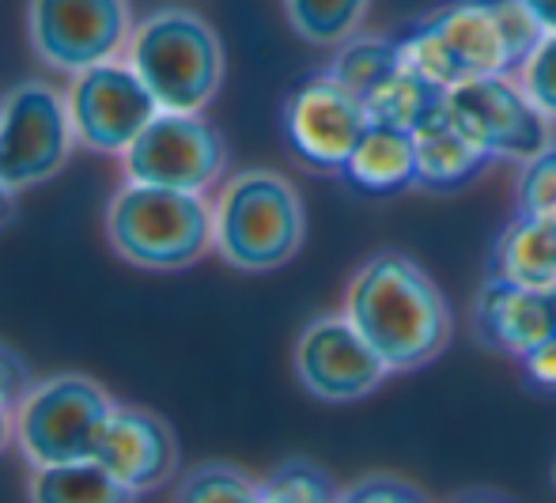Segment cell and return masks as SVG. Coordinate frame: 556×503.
Segmentation results:
<instances>
[{
    "label": "cell",
    "instance_id": "22",
    "mask_svg": "<svg viewBox=\"0 0 556 503\" xmlns=\"http://www.w3.org/2000/svg\"><path fill=\"white\" fill-rule=\"evenodd\" d=\"M371 0H285L295 35L315 46H341L356 35Z\"/></svg>",
    "mask_w": 556,
    "mask_h": 503
},
{
    "label": "cell",
    "instance_id": "3",
    "mask_svg": "<svg viewBox=\"0 0 556 503\" xmlns=\"http://www.w3.org/2000/svg\"><path fill=\"white\" fill-rule=\"evenodd\" d=\"M125 61L170 114H201L224 80V46L190 8H163L137 23Z\"/></svg>",
    "mask_w": 556,
    "mask_h": 503
},
{
    "label": "cell",
    "instance_id": "24",
    "mask_svg": "<svg viewBox=\"0 0 556 503\" xmlns=\"http://www.w3.org/2000/svg\"><path fill=\"white\" fill-rule=\"evenodd\" d=\"M175 503H257V485L235 466L213 462L182 477Z\"/></svg>",
    "mask_w": 556,
    "mask_h": 503
},
{
    "label": "cell",
    "instance_id": "14",
    "mask_svg": "<svg viewBox=\"0 0 556 503\" xmlns=\"http://www.w3.org/2000/svg\"><path fill=\"white\" fill-rule=\"evenodd\" d=\"M96 462L137 496L152 492L167 485L178 466L175 431L148 408L117 405L96 447Z\"/></svg>",
    "mask_w": 556,
    "mask_h": 503
},
{
    "label": "cell",
    "instance_id": "33",
    "mask_svg": "<svg viewBox=\"0 0 556 503\" xmlns=\"http://www.w3.org/2000/svg\"><path fill=\"white\" fill-rule=\"evenodd\" d=\"M462 503H500V500H489V496H473V500H462Z\"/></svg>",
    "mask_w": 556,
    "mask_h": 503
},
{
    "label": "cell",
    "instance_id": "5",
    "mask_svg": "<svg viewBox=\"0 0 556 503\" xmlns=\"http://www.w3.org/2000/svg\"><path fill=\"white\" fill-rule=\"evenodd\" d=\"M114 250L144 269H186L213 247V204L201 193L129 183L106 209Z\"/></svg>",
    "mask_w": 556,
    "mask_h": 503
},
{
    "label": "cell",
    "instance_id": "8",
    "mask_svg": "<svg viewBox=\"0 0 556 503\" xmlns=\"http://www.w3.org/2000/svg\"><path fill=\"white\" fill-rule=\"evenodd\" d=\"M446 110L492 163H530L553 144L549 117L534 106V99L511 76H489V80L446 91Z\"/></svg>",
    "mask_w": 556,
    "mask_h": 503
},
{
    "label": "cell",
    "instance_id": "31",
    "mask_svg": "<svg viewBox=\"0 0 556 503\" xmlns=\"http://www.w3.org/2000/svg\"><path fill=\"white\" fill-rule=\"evenodd\" d=\"M12 436H15V408L0 402V451H4Z\"/></svg>",
    "mask_w": 556,
    "mask_h": 503
},
{
    "label": "cell",
    "instance_id": "12",
    "mask_svg": "<svg viewBox=\"0 0 556 503\" xmlns=\"http://www.w3.org/2000/svg\"><path fill=\"white\" fill-rule=\"evenodd\" d=\"M295 375L318 402H359L382 387L390 367L349 314H323L295 341Z\"/></svg>",
    "mask_w": 556,
    "mask_h": 503
},
{
    "label": "cell",
    "instance_id": "20",
    "mask_svg": "<svg viewBox=\"0 0 556 503\" xmlns=\"http://www.w3.org/2000/svg\"><path fill=\"white\" fill-rule=\"evenodd\" d=\"M443 99H446V91L432 88V84L413 73L402 58V68H397L382 88H375L371 96L364 99V110L375 125H394V129L413 133L443 106Z\"/></svg>",
    "mask_w": 556,
    "mask_h": 503
},
{
    "label": "cell",
    "instance_id": "11",
    "mask_svg": "<svg viewBox=\"0 0 556 503\" xmlns=\"http://www.w3.org/2000/svg\"><path fill=\"white\" fill-rule=\"evenodd\" d=\"M227 163L224 137L201 114L160 110L125 152V175L140 186L205 193Z\"/></svg>",
    "mask_w": 556,
    "mask_h": 503
},
{
    "label": "cell",
    "instance_id": "27",
    "mask_svg": "<svg viewBox=\"0 0 556 503\" xmlns=\"http://www.w3.org/2000/svg\"><path fill=\"white\" fill-rule=\"evenodd\" d=\"M337 503H428V496L417 485L402 481V477L371 474V477H359L349 489H341V500Z\"/></svg>",
    "mask_w": 556,
    "mask_h": 503
},
{
    "label": "cell",
    "instance_id": "9",
    "mask_svg": "<svg viewBox=\"0 0 556 503\" xmlns=\"http://www.w3.org/2000/svg\"><path fill=\"white\" fill-rule=\"evenodd\" d=\"M27 30L35 53L58 73H88L129 46L125 0H30Z\"/></svg>",
    "mask_w": 556,
    "mask_h": 503
},
{
    "label": "cell",
    "instance_id": "7",
    "mask_svg": "<svg viewBox=\"0 0 556 503\" xmlns=\"http://www.w3.org/2000/svg\"><path fill=\"white\" fill-rule=\"evenodd\" d=\"M76 144L68 99L50 84L23 80L0 99V183L8 190L42 186L68 163Z\"/></svg>",
    "mask_w": 556,
    "mask_h": 503
},
{
    "label": "cell",
    "instance_id": "25",
    "mask_svg": "<svg viewBox=\"0 0 556 503\" xmlns=\"http://www.w3.org/2000/svg\"><path fill=\"white\" fill-rule=\"evenodd\" d=\"M519 216L556 224V144L522 163L519 175Z\"/></svg>",
    "mask_w": 556,
    "mask_h": 503
},
{
    "label": "cell",
    "instance_id": "28",
    "mask_svg": "<svg viewBox=\"0 0 556 503\" xmlns=\"http://www.w3.org/2000/svg\"><path fill=\"white\" fill-rule=\"evenodd\" d=\"M30 390V372L8 344H0V402L20 408V402Z\"/></svg>",
    "mask_w": 556,
    "mask_h": 503
},
{
    "label": "cell",
    "instance_id": "30",
    "mask_svg": "<svg viewBox=\"0 0 556 503\" xmlns=\"http://www.w3.org/2000/svg\"><path fill=\"white\" fill-rule=\"evenodd\" d=\"M534 12V20L542 23L545 35H556V0H522Z\"/></svg>",
    "mask_w": 556,
    "mask_h": 503
},
{
    "label": "cell",
    "instance_id": "32",
    "mask_svg": "<svg viewBox=\"0 0 556 503\" xmlns=\"http://www.w3.org/2000/svg\"><path fill=\"white\" fill-rule=\"evenodd\" d=\"M12 212H15V190H8V186L0 183V227L12 219Z\"/></svg>",
    "mask_w": 556,
    "mask_h": 503
},
{
    "label": "cell",
    "instance_id": "21",
    "mask_svg": "<svg viewBox=\"0 0 556 503\" xmlns=\"http://www.w3.org/2000/svg\"><path fill=\"white\" fill-rule=\"evenodd\" d=\"M397 68H402V46H397V38L352 35L349 42L337 46V58L330 61L326 73L364 102L375 88H382Z\"/></svg>",
    "mask_w": 556,
    "mask_h": 503
},
{
    "label": "cell",
    "instance_id": "6",
    "mask_svg": "<svg viewBox=\"0 0 556 503\" xmlns=\"http://www.w3.org/2000/svg\"><path fill=\"white\" fill-rule=\"evenodd\" d=\"M114 402L84 375H53L27 390L15 408V443L35 469L96 458Z\"/></svg>",
    "mask_w": 556,
    "mask_h": 503
},
{
    "label": "cell",
    "instance_id": "19",
    "mask_svg": "<svg viewBox=\"0 0 556 503\" xmlns=\"http://www.w3.org/2000/svg\"><path fill=\"white\" fill-rule=\"evenodd\" d=\"M137 492L117 485L96 458L42 466L30 477V503H132Z\"/></svg>",
    "mask_w": 556,
    "mask_h": 503
},
{
    "label": "cell",
    "instance_id": "23",
    "mask_svg": "<svg viewBox=\"0 0 556 503\" xmlns=\"http://www.w3.org/2000/svg\"><path fill=\"white\" fill-rule=\"evenodd\" d=\"M341 489L315 462L292 458L257 485V503H337Z\"/></svg>",
    "mask_w": 556,
    "mask_h": 503
},
{
    "label": "cell",
    "instance_id": "15",
    "mask_svg": "<svg viewBox=\"0 0 556 503\" xmlns=\"http://www.w3.org/2000/svg\"><path fill=\"white\" fill-rule=\"evenodd\" d=\"M473 329L489 349L522 360L530 349L556 337L553 300L549 292H530V288L489 273V280L473 300Z\"/></svg>",
    "mask_w": 556,
    "mask_h": 503
},
{
    "label": "cell",
    "instance_id": "1",
    "mask_svg": "<svg viewBox=\"0 0 556 503\" xmlns=\"http://www.w3.org/2000/svg\"><path fill=\"white\" fill-rule=\"evenodd\" d=\"M545 38L522 0H446L402 38V58L432 88L454 91L462 84L511 76Z\"/></svg>",
    "mask_w": 556,
    "mask_h": 503
},
{
    "label": "cell",
    "instance_id": "34",
    "mask_svg": "<svg viewBox=\"0 0 556 503\" xmlns=\"http://www.w3.org/2000/svg\"><path fill=\"white\" fill-rule=\"evenodd\" d=\"M549 300H553V334H556V292H549Z\"/></svg>",
    "mask_w": 556,
    "mask_h": 503
},
{
    "label": "cell",
    "instance_id": "2",
    "mask_svg": "<svg viewBox=\"0 0 556 503\" xmlns=\"http://www.w3.org/2000/svg\"><path fill=\"white\" fill-rule=\"evenodd\" d=\"M344 314L390 372L432 364L451 341V306L409 254L382 250L352 277Z\"/></svg>",
    "mask_w": 556,
    "mask_h": 503
},
{
    "label": "cell",
    "instance_id": "26",
    "mask_svg": "<svg viewBox=\"0 0 556 503\" xmlns=\"http://www.w3.org/2000/svg\"><path fill=\"white\" fill-rule=\"evenodd\" d=\"M519 84L545 117H556V35H545L538 50L522 61Z\"/></svg>",
    "mask_w": 556,
    "mask_h": 503
},
{
    "label": "cell",
    "instance_id": "18",
    "mask_svg": "<svg viewBox=\"0 0 556 503\" xmlns=\"http://www.w3.org/2000/svg\"><path fill=\"white\" fill-rule=\"evenodd\" d=\"M489 273L530 292H556V224L515 216L492 247Z\"/></svg>",
    "mask_w": 556,
    "mask_h": 503
},
{
    "label": "cell",
    "instance_id": "13",
    "mask_svg": "<svg viewBox=\"0 0 556 503\" xmlns=\"http://www.w3.org/2000/svg\"><path fill=\"white\" fill-rule=\"evenodd\" d=\"M367 125H371V117H367L364 102L344 84H337L330 73L311 76L285 102L288 148L315 171L341 175Z\"/></svg>",
    "mask_w": 556,
    "mask_h": 503
},
{
    "label": "cell",
    "instance_id": "17",
    "mask_svg": "<svg viewBox=\"0 0 556 503\" xmlns=\"http://www.w3.org/2000/svg\"><path fill=\"white\" fill-rule=\"evenodd\" d=\"M341 175L344 183H352L364 193H375V198H390V193L417 186V144H413V133L371 122L364 137H359V144L352 148Z\"/></svg>",
    "mask_w": 556,
    "mask_h": 503
},
{
    "label": "cell",
    "instance_id": "4",
    "mask_svg": "<svg viewBox=\"0 0 556 503\" xmlns=\"http://www.w3.org/2000/svg\"><path fill=\"white\" fill-rule=\"evenodd\" d=\"M303 231V201L277 171H239L213 204V247L242 273H269L292 262Z\"/></svg>",
    "mask_w": 556,
    "mask_h": 503
},
{
    "label": "cell",
    "instance_id": "10",
    "mask_svg": "<svg viewBox=\"0 0 556 503\" xmlns=\"http://www.w3.org/2000/svg\"><path fill=\"white\" fill-rule=\"evenodd\" d=\"M65 99L76 140L103 155H125L160 114V102L148 91V84L132 73L129 61L117 58L88 73H76Z\"/></svg>",
    "mask_w": 556,
    "mask_h": 503
},
{
    "label": "cell",
    "instance_id": "35",
    "mask_svg": "<svg viewBox=\"0 0 556 503\" xmlns=\"http://www.w3.org/2000/svg\"><path fill=\"white\" fill-rule=\"evenodd\" d=\"M549 477H553V489H556V458H553V474Z\"/></svg>",
    "mask_w": 556,
    "mask_h": 503
},
{
    "label": "cell",
    "instance_id": "16",
    "mask_svg": "<svg viewBox=\"0 0 556 503\" xmlns=\"http://www.w3.org/2000/svg\"><path fill=\"white\" fill-rule=\"evenodd\" d=\"M413 144H417V186H425V190H458V186H469L492 163L458 129V122L446 110V99L425 125L413 129Z\"/></svg>",
    "mask_w": 556,
    "mask_h": 503
},
{
    "label": "cell",
    "instance_id": "29",
    "mask_svg": "<svg viewBox=\"0 0 556 503\" xmlns=\"http://www.w3.org/2000/svg\"><path fill=\"white\" fill-rule=\"evenodd\" d=\"M519 364H522L527 379L534 382L538 390H556V337L542 341L538 349H530Z\"/></svg>",
    "mask_w": 556,
    "mask_h": 503
}]
</instances>
